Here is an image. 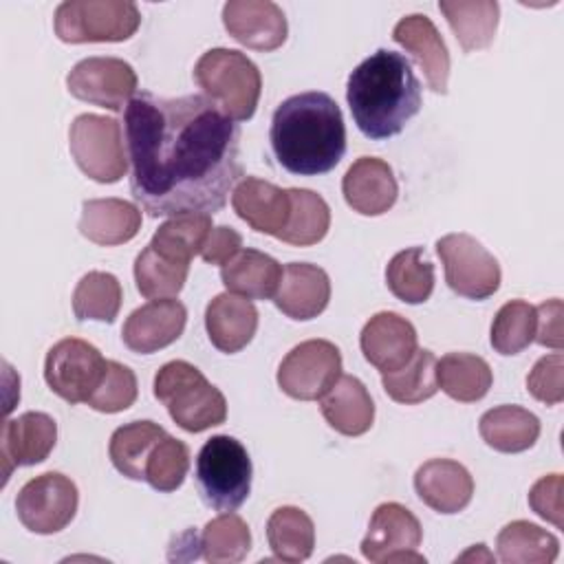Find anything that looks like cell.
Listing matches in <instances>:
<instances>
[{"label": "cell", "instance_id": "20", "mask_svg": "<svg viewBox=\"0 0 564 564\" xmlns=\"http://www.w3.org/2000/svg\"><path fill=\"white\" fill-rule=\"evenodd\" d=\"M341 192L352 212L381 216L397 203L399 185L392 167L383 159L361 156L344 174Z\"/></svg>", "mask_w": 564, "mask_h": 564}, {"label": "cell", "instance_id": "2", "mask_svg": "<svg viewBox=\"0 0 564 564\" xmlns=\"http://www.w3.org/2000/svg\"><path fill=\"white\" fill-rule=\"evenodd\" d=\"M269 139L278 163L297 176L326 174L346 152L341 110L322 90H306L284 99L273 112Z\"/></svg>", "mask_w": 564, "mask_h": 564}, {"label": "cell", "instance_id": "3", "mask_svg": "<svg viewBox=\"0 0 564 564\" xmlns=\"http://www.w3.org/2000/svg\"><path fill=\"white\" fill-rule=\"evenodd\" d=\"M346 101L357 128L381 141L399 134L421 110V84L405 55L379 48L348 75Z\"/></svg>", "mask_w": 564, "mask_h": 564}, {"label": "cell", "instance_id": "14", "mask_svg": "<svg viewBox=\"0 0 564 564\" xmlns=\"http://www.w3.org/2000/svg\"><path fill=\"white\" fill-rule=\"evenodd\" d=\"M423 529L416 516L399 502H383L375 509L361 553L370 562H425L416 553Z\"/></svg>", "mask_w": 564, "mask_h": 564}, {"label": "cell", "instance_id": "15", "mask_svg": "<svg viewBox=\"0 0 564 564\" xmlns=\"http://www.w3.org/2000/svg\"><path fill=\"white\" fill-rule=\"evenodd\" d=\"M223 24L236 42L256 51L280 48L289 33L284 11L271 0H229Z\"/></svg>", "mask_w": 564, "mask_h": 564}, {"label": "cell", "instance_id": "42", "mask_svg": "<svg viewBox=\"0 0 564 564\" xmlns=\"http://www.w3.org/2000/svg\"><path fill=\"white\" fill-rule=\"evenodd\" d=\"M189 469V449L183 441L165 434L145 460V482L161 491H176Z\"/></svg>", "mask_w": 564, "mask_h": 564}, {"label": "cell", "instance_id": "26", "mask_svg": "<svg viewBox=\"0 0 564 564\" xmlns=\"http://www.w3.org/2000/svg\"><path fill=\"white\" fill-rule=\"evenodd\" d=\"M319 410L326 423L344 436H361L375 421L372 397L352 375H339L333 388L319 399Z\"/></svg>", "mask_w": 564, "mask_h": 564}, {"label": "cell", "instance_id": "31", "mask_svg": "<svg viewBox=\"0 0 564 564\" xmlns=\"http://www.w3.org/2000/svg\"><path fill=\"white\" fill-rule=\"evenodd\" d=\"M165 430L154 421H132L117 427L110 436V460L130 480H145V460Z\"/></svg>", "mask_w": 564, "mask_h": 564}, {"label": "cell", "instance_id": "11", "mask_svg": "<svg viewBox=\"0 0 564 564\" xmlns=\"http://www.w3.org/2000/svg\"><path fill=\"white\" fill-rule=\"evenodd\" d=\"M108 359L77 337L59 339L44 361V379L48 388L68 403H86L104 379Z\"/></svg>", "mask_w": 564, "mask_h": 564}, {"label": "cell", "instance_id": "5", "mask_svg": "<svg viewBox=\"0 0 564 564\" xmlns=\"http://www.w3.org/2000/svg\"><path fill=\"white\" fill-rule=\"evenodd\" d=\"M194 79L209 101H214L229 119L247 121L253 117L262 77L258 66L240 51L209 48L196 66Z\"/></svg>", "mask_w": 564, "mask_h": 564}, {"label": "cell", "instance_id": "6", "mask_svg": "<svg viewBox=\"0 0 564 564\" xmlns=\"http://www.w3.org/2000/svg\"><path fill=\"white\" fill-rule=\"evenodd\" d=\"M251 458L238 438L216 434L200 447L196 485L200 498L214 511H236L251 491Z\"/></svg>", "mask_w": 564, "mask_h": 564}, {"label": "cell", "instance_id": "46", "mask_svg": "<svg viewBox=\"0 0 564 564\" xmlns=\"http://www.w3.org/2000/svg\"><path fill=\"white\" fill-rule=\"evenodd\" d=\"M540 346L562 350L564 330H562V300L553 297L535 306V337Z\"/></svg>", "mask_w": 564, "mask_h": 564}, {"label": "cell", "instance_id": "28", "mask_svg": "<svg viewBox=\"0 0 564 564\" xmlns=\"http://www.w3.org/2000/svg\"><path fill=\"white\" fill-rule=\"evenodd\" d=\"M478 432L496 452L518 454L535 445L540 419L520 405H498L480 416Z\"/></svg>", "mask_w": 564, "mask_h": 564}, {"label": "cell", "instance_id": "30", "mask_svg": "<svg viewBox=\"0 0 564 564\" xmlns=\"http://www.w3.org/2000/svg\"><path fill=\"white\" fill-rule=\"evenodd\" d=\"M489 364L471 352H447L436 359V383L454 401H480L491 388Z\"/></svg>", "mask_w": 564, "mask_h": 564}, {"label": "cell", "instance_id": "7", "mask_svg": "<svg viewBox=\"0 0 564 564\" xmlns=\"http://www.w3.org/2000/svg\"><path fill=\"white\" fill-rule=\"evenodd\" d=\"M53 24L68 44L123 42L137 33L141 13L130 0H66L57 4Z\"/></svg>", "mask_w": 564, "mask_h": 564}, {"label": "cell", "instance_id": "36", "mask_svg": "<svg viewBox=\"0 0 564 564\" xmlns=\"http://www.w3.org/2000/svg\"><path fill=\"white\" fill-rule=\"evenodd\" d=\"M289 196H291V214L278 240L295 247H308L319 242L330 227V209L326 200L313 189H300V187H291Z\"/></svg>", "mask_w": 564, "mask_h": 564}, {"label": "cell", "instance_id": "9", "mask_svg": "<svg viewBox=\"0 0 564 564\" xmlns=\"http://www.w3.org/2000/svg\"><path fill=\"white\" fill-rule=\"evenodd\" d=\"M447 286L467 300H487L500 286L498 260L469 234H447L436 240Z\"/></svg>", "mask_w": 564, "mask_h": 564}, {"label": "cell", "instance_id": "43", "mask_svg": "<svg viewBox=\"0 0 564 564\" xmlns=\"http://www.w3.org/2000/svg\"><path fill=\"white\" fill-rule=\"evenodd\" d=\"M137 394H139V388H137L134 372L128 366L108 359L104 379L97 386V390L90 394L86 405H90L97 412L115 414L130 408L137 401Z\"/></svg>", "mask_w": 564, "mask_h": 564}, {"label": "cell", "instance_id": "22", "mask_svg": "<svg viewBox=\"0 0 564 564\" xmlns=\"http://www.w3.org/2000/svg\"><path fill=\"white\" fill-rule=\"evenodd\" d=\"M414 489L430 509L449 516L471 502L474 478L458 460L432 458L416 469Z\"/></svg>", "mask_w": 564, "mask_h": 564}, {"label": "cell", "instance_id": "40", "mask_svg": "<svg viewBox=\"0 0 564 564\" xmlns=\"http://www.w3.org/2000/svg\"><path fill=\"white\" fill-rule=\"evenodd\" d=\"M123 291L119 280L106 271H88L73 291L75 317L86 322H115L121 308Z\"/></svg>", "mask_w": 564, "mask_h": 564}, {"label": "cell", "instance_id": "38", "mask_svg": "<svg viewBox=\"0 0 564 564\" xmlns=\"http://www.w3.org/2000/svg\"><path fill=\"white\" fill-rule=\"evenodd\" d=\"M198 544L207 562L236 564L242 562L251 549V531L238 513L223 511L205 524Z\"/></svg>", "mask_w": 564, "mask_h": 564}, {"label": "cell", "instance_id": "4", "mask_svg": "<svg viewBox=\"0 0 564 564\" xmlns=\"http://www.w3.org/2000/svg\"><path fill=\"white\" fill-rule=\"evenodd\" d=\"M154 397L167 408L172 421L185 432H203L225 423V394L189 361L174 359L154 375Z\"/></svg>", "mask_w": 564, "mask_h": 564}, {"label": "cell", "instance_id": "45", "mask_svg": "<svg viewBox=\"0 0 564 564\" xmlns=\"http://www.w3.org/2000/svg\"><path fill=\"white\" fill-rule=\"evenodd\" d=\"M529 507L553 527H564V507H562V474L542 476L529 491Z\"/></svg>", "mask_w": 564, "mask_h": 564}, {"label": "cell", "instance_id": "27", "mask_svg": "<svg viewBox=\"0 0 564 564\" xmlns=\"http://www.w3.org/2000/svg\"><path fill=\"white\" fill-rule=\"evenodd\" d=\"M220 280L229 293L247 300H269L280 286L282 267L258 249H240L236 258L223 264Z\"/></svg>", "mask_w": 564, "mask_h": 564}, {"label": "cell", "instance_id": "35", "mask_svg": "<svg viewBox=\"0 0 564 564\" xmlns=\"http://www.w3.org/2000/svg\"><path fill=\"white\" fill-rule=\"evenodd\" d=\"M386 394L403 405L421 403L436 394V357L427 348H416L412 359L392 372H381Z\"/></svg>", "mask_w": 564, "mask_h": 564}, {"label": "cell", "instance_id": "1", "mask_svg": "<svg viewBox=\"0 0 564 564\" xmlns=\"http://www.w3.org/2000/svg\"><path fill=\"white\" fill-rule=\"evenodd\" d=\"M130 192L150 216L214 214L242 176L240 128L205 95L139 93L126 106Z\"/></svg>", "mask_w": 564, "mask_h": 564}, {"label": "cell", "instance_id": "44", "mask_svg": "<svg viewBox=\"0 0 564 564\" xmlns=\"http://www.w3.org/2000/svg\"><path fill=\"white\" fill-rule=\"evenodd\" d=\"M562 370H564V357L560 350H555L553 355L540 357L527 377V390L531 392V397L546 405H557L564 399Z\"/></svg>", "mask_w": 564, "mask_h": 564}, {"label": "cell", "instance_id": "24", "mask_svg": "<svg viewBox=\"0 0 564 564\" xmlns=\"http://www.w3.org/2000/svg\"><path fill=\"white\" fill-rule=\"evenodd\" d=\"M205 328L209 341L220 352L242 350L256 335L258 311L251 300L236 293L216 295L205 308Z\"/></svg>", "mask_w": 564, "mask_h": 564}, {"label": "cell", "instance_id": "8", "mask_svg": "<svg viewBox=\"0 0 564 564\" xmlns=\"http://www.w3.org/2000/svg\"><path fill=\"white\" fill-rule=\"evenodd\" d=\"M68 148L77 167L97 183H117L128 172L121 123L104 115H79L68 130Z\"/></svg>", "mask_w": 564, "mask_h": 564}, {"label": "cell", "instance_id": "19", "mask_svg": "<svg viewBox=\"0 0 564 564\" xmlns=\"http://www.w3.org/2000/svg\"><path fill=\"white\" fill-rule=\"evenodd\" d=\"M392 37L408 53H412L425 75L427 86L434 93L445 95L449 79V53L434 22L421 13L405 15L394 24Z\"/></svg>", "mask_w": 564, "mask_h": 564}, {"label": "cell", "instance_id": "34", "mask_svg": "<svg viewBox=\"0 0 564 564\" xmlns=\"http://www.w3.org/2000/svg\"><path fill=\"white\" fill-rule=\"evenodd\" d=\"M386 284L405 304H421L434 291V264L421 247H410L392 256L386 267Z\"/></svg>", "mask_w": 564, "mask_h": 564}, {"label": "cell", "instance_id": "32", "mask_svg": "<svg viewBox=\"0 0 564 564\" xmlns=\"http://www.w3.org/2000/svg\"><path fill=\"white\" fill-rule=\"evenodd\" d=\"M498 557L507 564H551L560 553V540L546 529L513 520L496 538Z\"/></svg>", "mask_w": 564, "mask_h": 564}, {"label": "cell", "instance_id": "23", "mask_svg": "<svg viewBox=\"0 0 564 564\" xmlns=\"http://www.w3.org/2000/svg\"><path fill=\"white\" fill-rule=\"evenodd\" d=\"M231 207L251 229L278 238L289 223L291 196L269 181L245 176L231 192Z\"/></svg>", "mask_w": 564, "mask_h": 564}, {"label": "cell", "instance_id": "21", "mask_svg": "<svg viewBox=\"0 0 564 564\" xmlns=\"http://www.w3.org/2000/svg\"><path fill=\"white\" fill-rule=\"evenodd\" d=\"M330 300L328 273L308 262H289L282 267V280L273 295L275 306L291 319L317 317Z\"/></svg>", "mask_w": 564, "mask_h": 564}, {"label": "cell", "instance_id": "41", "mask_svg": "<svg viewBox=\"0 0 564 564\" xmlns=\"http://www.w3.org/2000/svg\"><path fill=\"white\" fill-rule=\"evenodd\" d=\"M491 346L500 355H518L535 337V306L511 300L500 306L491 322Z\"/></svg>", "mask_w": 564, "mask_h": 564}, {"label": "cell", "instance_id": "33", "mask_svg": "<svg viewBox=\"0 0 564 564\" xmlns=\"http://www.w3.org/2000/svg\"><path fill=\"white\" fill-rule=\"evenodd\" d=\"M267 540L282 562H304L315 546V527L300 507H280L267 520Z\"/></svg>", "mask_w": 564, "mask_h": 564}, {"label": "cell", "instance_id": "16", "mask_svg": "<svg viewBox=\"0 0 564 564\" xmlns=\"http://www.w3.org/2000/svg\"><path fill=\"white\" fill-rule=\"evenodd\" d=\"M185 322L187 311L178 300H150L130 313L123 324L121 339L132 352L150 355L174 344L181 337Z\"/></svg>", "mask_w": 564, "mask_h": 564}, {"label": "cell", "instance_id": "13", "mask_svg": "<svg viewBox=\"0 0 564 564\" xmlns=\"http://www.w3.org/2000/svg\"><path fill=\"white\" fill-rule=\"evenodd\" d=\"M68 93L108 110H123L137 93L134 68L119 57H86L66 75Z\"/></svg>", "mask_w": 564, "mask_h": 564}, {"label": "cell", "instance_id": "47", "mask_svg": "<svg viewBox=\"0 0 564 564\" xmlns=\"http://www.w3.org/2000/svg\"><path fill=\"white\" fill-rule=\"evenodd\" d=\"M242 249V236L227 227H212L203 249H200V258L207 264H227L231 258H236V253Z\"/></svg>", "mask_w": 564, "mask_h": 564}, {"label": "cell", "instance_id": "37", "mask_svg": "<svg viewBox=\"0 0 564 564\" xmlns=\"http://www.w3.org/2000/svg\"><path fill=\"white\" fill-rule=\"evenodd\" d=\"M189 262L172 260L148 245L134 260V282L143 297L165 300L176 297L187 280Z\"/></svg>", "mask_w": 564, "mask_h": 564}, {"label": "cell", "instance_id": "18", "mask_svg": "<svg viewBox=\"0 0 564 564\" xmlns=\"http://www.w3.org/2000/svg\"><path fill=\"white\" fill-rule=\"evenodd\" d=\"M57 441V423L46 412H24L4 421L0 434V456L4 478L13 467L37 465L48 458Z\"/></svg>", "mask_w": 564, "mask_h": 564}, {"label": "cell", "instance_id": "25", "mask_svg": "<svg viewBox=\"0 0 564 564\" xmlns=\"http://www.w3.org/2000/svg\"><path fill=\"white\" fill-rule=\"evenodd\" d=\"M141 229V209L123 198H90L82 203L79 234L95 245L115 247Z\"/></svg>", "mask_w": 564, "mask_h": 564}, {"label": "cell", "instance_id": "39", "mask_svg": "<svg viewBox=\"0 0 564 564\" xmlns=\"http://www.w3.org/2000/svg\"><path fill=\"white\" fill-rule=\"evenodd\" d=\"M209 231H212V214H198V212L181 214V216H172L163 225H159L150 245L159 253H163L172 260L189 262L192 256L200 253Z\"/></svg>", "mask_w": 564, "mask_h": 564}, {"label": "cell", "instance_id": "17", "mask_svg": "<svg viewBox=\"0 0 564 564\" xmlns=\"http://www.w3.org/2000/svg\"><path fill=\"white\" fill-rule=\"evenodd\" d=\"M359 346L368 364L381 372H392L412 359L419 339L414 326L405 317L392 311H381L366 322Z\"/></svg>", "mask_w": 564, "mask_h": 564}, {"label": "cell", "instance_id": "12", "mask_svg": "<svg viewBox=\"0 0 564 564\" xmlns=\"http://www.w3.org/2000/svg\"><path fill=\"white\" fill-rule=\"evenodd\" d=\"M341 375V352L328 339H306L291 348L278 368V386L300 401L322 399Z\"/></svg>", "mask_w": 564, "mask_h": 564}, {"label": "cell", "instance_id": "29", "mask_svg": "<svg viewBox=\"0 0 564 564\" xmlns=\"http://www.w3.org/2000/svg\"><path fill=\"white\" fill-rule=\"evenodd\" d=\"M438 9L465 53L487 48L494 42L500 18L496 0H441Z\"/></svg>", "mask_w": 564, "mask_h": 564}, {"label": "cell", "instance_id": "10", "mask_svg": "<svg viewBox=\"0 0 564 564\" xmlns=\"http://www.w3.org/2000/svg\"><path fill=\"white\" fill-rule=\"evenodd\" d=\"M77 502L75 482L59 471H46L22 485L15 498V511L29 531L51 535L70 524Z\"/></svg>", "mask_w": 564, "mask_h": 564}]
</instances>
